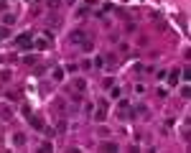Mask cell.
I'll list each match as a JSON object with an SVG mask.
<instances>
[{
  "label": "cell",
  "instance_id": "obj_1",
  "mask_svg": "<svg viewBox=\"0 0 191 153\" xmlns=\"http://www.w3.org/2000/svg\"><path fill=\"white\" fill-rule=\"evenodd\" d=\"M28 44H31V36L28 33H23V36L15 38V46H28Z\"/></svg>",
  "mask_w": 191,
  "mask_h": 153
}]
</instances>
